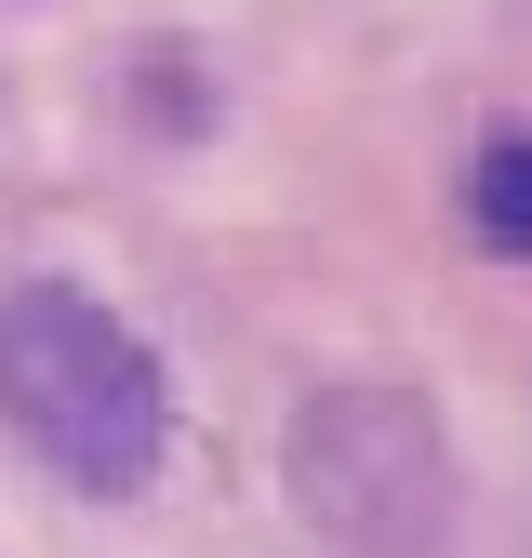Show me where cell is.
Listing matches in <instances>:
<instances>
[{"mask_svg": "<svg viewBox=\"0 0 532 558\" xmlns=\"http://www.w3.org/2000/svg\"><path fill=\"white\" fill-rule=\"evenodd\" d=\"M0 426L81 493H147L173 399L120 306H94L81 279H27L0 293Z\"/></svg>", "mask_w": 532, "mask_h": 558, "instance_id": "cell-1", "label": "cell"}, {"mask_svg": "<svg viewBox=\"0 0 532 558\" xmlns=\"http://www.w3.org/2000/svg\"><path fill=\"white\" fill-rule=\"evenodd\" d=\"M280 478H293L306 532H332L347 558H426L452 532V426L399 373L319 386L280 439Z\"/></svg>", "mask_w": 532, "mask_h": 558, "instance_id": "cell-2", "label": "cell"}, {"mask_svg": "<svg viewBox=\"0 0 532 558\" xmlns=\"http://www.w3.org/2000/svg\"><path fill=\"white\" fill-rule=\"evenodd\" d=\"M466 214H480L493 253H532V147L506 133V147H480V173H466Z\"/></svg>", "mask_w": 532, "mask_h": 558, "instance_id": "cell-3", "label": "cell"}]
</instances>
